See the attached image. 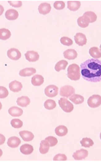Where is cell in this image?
<instances>
[{
    "label": "cell",
    "mask_w": 101,
    "mask_h": 164,
    "mask_svg": "<svg viewBox=\"0 0 101 164\" xmlns=\"http://www.w3.org/2000/svg\"><path fill=\"white\" fill-rule=\"evenodd\" d=\"M83 16H86L88 20H90V22H95L97 20L96 14L93 12V11H86L85 13L83 14Z\"/></svg>",
    "instance_id": "obj_30"
},
{
    "label": "cell",
    "mask_w": 101,
    "mask_h": 164,
    "mask_svg": "<svg viewBox=\"0 0 101 164\" xmlns=\"http://www.w3.org/2000/svg\"><path fill=\"white\" fill-rule=\"evenodd\" d=\"M99 137H100V139H101V133H100V135H99Z\"/></svg>",
    "instance_id": "obj_41"
},
{
    "label": "cell",
    "mask_w": 101,
    "mask_h": 164,
    "mask_svg": "<svg viewBox=\"0 0 101 164\" xmlns=\"http://www.w3.org/2000/svg\"><path fill=\"white\" fill-rule=\"evenodd\" d=\"M88 106L91 108H95L101 105V96L99 94H94L90 96L87 100Z\"/></svg>",
    "instance_id": "obj_5"
},
{
    "label": "cell",
    "mask_w": 101,
    "mask_h": 164,
    "mask_svg": "<svg viewBox=\"0 0 101 164\" xmlns=\"http://www.w3.org/2000/svg\"><path fill=\"white\" fill-rule=\"evenodd\" d=\"M81 69L78 64H71L67 69V76L72 80H78L81 77Z\"/></svg>",
    "instance_id": "obj_2"
},
{
    "label": "cell",
    "mask_w": 101,
    "mask_h": 164,
    "mask_svg": "<svg viewBox=\"0 0 101 164\" xmlns=\"http://www.w3.org/2000/svg\"><path fill=\"white\" fill-rule=\"evenodd\" d=\"M74 40L78 45L83 46L86 43V37L82 33H77L74 36Z\"/></svg>",
    "instance_id": "obj_9"
},
{
    "label": "cell",
    "mask_w": 101,
    "mask_h": 164,
    "mask_svg": "<svg viewBox=\"0 0 101 164\" xmlns=\"http://www.w3.org/2000/svg\"><path fill=\"white\" fill-rule=\"evenodd\" d=\"M80 6H81L80 1H68L67 2V7L70 11H77L79 9Z\"/></svg>",
    "instance_id": "obj_19"
},
{
    "label": "cell",
    "mask_w": 101,
    "mask_h": 164,
    "mask_svg": "<svg viewBox=\"0 0 101 164\" xmlns=\"http://www.w3.org/2000/svg\"><path fill=\"white\" fill-rule=\"evenodd\" d=\"M46 140L49 143L51 147H53V146L56 145L57 143H58V139H56V137H53V136L47 137V138H46Z\"/></svg>",
    "instance_id": "obj_35"
},
{
    "label": "cell",
    "mask_w": 101,
    "mask_h": 164,
    "mask_svg": "<svg viewBox=\"0 0 101 164\" xmlns=\"http://www.w3.org/2000/svg\"><path fill=\"white\" fill-rule=\"evenodd\" d=\"M9 89H11V91L12 92H19L22 89V84L20 81L17 80H13L9 84Z\"/></svg>",
    "instance_id": "obj_15"
},
{
    "label": "cell",
    "mask_w": 101,
    "mask_h": 164,
    "mask_svg": "<svg viewBox=\"0 0 101 164\" xmlns=\"http://www.w3.org/2000/svg\"><path fill=\"white\" fill-rule=\"evenodd\" d=\"M89 53L92 58H95V59H99V57H101V50L97 47H91L89 49Z\"/></svg>",
    "instance_id": "obj_22"
},
{
    "label": "cell",
    "mask_w": 101,
    "mask_h": 164,
    "mask_svg": "<svg viewBox=\"0 0 101 164\" xmlns=\"http://www.w3.org/2000/svg\"><path fill=\"white\" fill-rule=\"evenodd\" d=\"M81 75L84 80L89 82L101 81V61L90 58L80 65Z\"/></svg>",
    "instance_id": "obj_1"
},
{
    "label": "cell",
    "mask_w": 101,
    "mask_h": 164,
    "mask_svg": "<svg viewBox=\"0 0 101 164\" xmlns=\"http://www.w3.org/2000/svg\"><path fill=\"white\" fill-rule=\"evenodd\" d=\"M55 132H56V134L58 136H65L68 133V128L66 126H65V125H59V126H57L56 128Z\"/></svg>",
    "instance_id": "obj_26"
},
{
    "label": "cell",
    "mask_w": 101,
    "mask_h": 164,
    "mask_svg": "<svg viewBox=\"0 0 101 164\" xmlns=\"http://www.w3.org/2000/svg\"><path fill=\"white\" fill-rule=\"evenodd\" d=\"M69 100L75 104H81L84 102V97L80 95V94H75L74 93L72 96H70Z\"/></svg>",
    "instance_id": "obj_25"
},
{
    "label": "cell",
    "mask_w": 101,
    "mask_h": 164,
    "mask_svg": "<svg viewBox=\"0 0 101 164\" xmlns=\"http://www.w3.org/2000/svg\"><path fill=\"white\" fill-rule=\"evenodd\" d=\"M51 10H52V6H51L50 3H47V2H43L38 7L39 13L43 14V15L48 14L51 11Z\"/></svg>",
    "instance_id": "obj_10"
},
{
    "label": "cell",
    "mask_w": 101,
    "mask_h": 164,
    "mask_svg": "<svg viewBox=\"0 0 101 164\" xmlns=\"http://www.w3.org/2000/svg\"><path fill=\"white\" fill-rule=\"evenodd\" d=\"M68 66V62L65 60H61L59 61L55 66V70L56 71H60L61 70H65L66 68V66Z\"/></svg>",
    "instance_id": "obj_29"
},
{
    "label": "cell",
    "mask_w": 101,
    "mask_h": 164,
    "mask_svg": "<svg viewBox=\"0 0 101 164\" xmlns=\"http://www.w3.org/2000/svg\"><path fill=\"white\" fill-rule=\"evenodd\" d=\"M20 138L16 136H12L10 137L9 139H7V145L9 146L10 148H16L20 145Z\"/></svg>",
    "instance_id": "obj_16"
},
{
    "label": "cell",
    "mask_w": 101,
    "mask_h": 164,
    "mask_svg": "<svg viewBox=\"0 0 101 164\" xmlns=\"http://www.w3.org/2000/svg\"><path fill=\"white\" fill-rule=\"evenodd\" d=\"M20 151L23 154L25 155L31 154V153H33V151H34V147L32 145H30V144H23V145L20 147Z\"/></svg>",
    "instance_id": "obj_20"
},
{
    "label": "cell",
    "mask_w": 101,
    "mask_h": 164,
    "mask_svg": "<svg viewBox=\"0 0 101 164\" xmlns=\"http://www.w3.org/2000/svg\"><path fill=\"white\" fill-rule=\"evenodd\" d=\"M59 105L64 112H71L74 110V105L69 100H68L66 98L62 97L61 98H60L59 100Z\"/></svg>",
    "instance_id": "obj_3"
},
{
    "label": "cell",
    "mask_w": 101,
    "mask_h": 164,
    "mask_svg": "<svg viewBox=\"0 0 101 164\" xmlns=\"http://www.w3.org/2000/svg\"><path fill=\"white\" fill-rule=\"evenodd\" d=\"M36 73V69L34 68V67H27V68H24L22 70H20V72H19V75L20 76H30V75H34Z\"/></svg>",
    "instance_id": "obj_13"
},
{
    "label": "cell",
    "mask_w": 101,
    "mask_h": 164,
    "mask_svg": "<svg viewBox=\"0 0 101 164\" xmlns=\"http://www.w3.org/2000/svg\"><path fill=\"white\" fill-rule=\"evenodd\" d=\"M66 160H67L66 155L62 153H58L53 157V161H66Z\"/></svg>",
    "instance_id": "obj_37"
},
{
    "label": "cell",
    "mask_w": 101,
    "mask_h": 164,
    "mask_svg": "<svg viewBox=\"0 0 101 164\" xmlns=\"http://www.w3.org/2000/svg\"><path fill=\"white\" fill-rule=\"evenodd\" d=\"M11 37V32L9 30L2 28L0 29V39L2 40H6V39H9Z\"/></svg>",
    "instance_id": "obj_28"
},
{
    "label": "cell",
    "mask_w": 101,
    "mask_h": 164,
    "mask_svg": "<svg viewBox=\"0 0 101 164\" xmlns=\"http://www.w3.org/2000/svg\"><path fill=\"white\" fill-rule=\"evenodd\" d=\"M5 16H6V18H7V20H14L18 18L19 13H18V11H16V10L8 9V10H7L6 13H5Z\"/></svg>",
    "instance_id": "obj_14"
},
{
    "label": "cell",
    "mask_w": 101,
    "mask_h": 164,
    "mask_svg": "<svg viewBox=\"0 0 101 164\" xmlns=\"http://www.w3.org/2000/svg\"><path fill=\"white\" fill-rule=\"evenodd\" d=\"M45 94L49 98H53L57 96L59 93V88L54 84H50L45 88Z\"/></svg>",
    "instance_id": "obj_6"
},
{
    "label": "cell",
    "mask_w": 101,
    "mask_h": 164,
    "mask_svg": "<svg viewBox=\"0 0 101 164\" xmlns=\"http://www.w3.org/2000/svg\"><path fill=\"white\" fill-rule=\"evenodd\" d=\"M88 156V151L84 149V148H81L79 150H77L76 152H74L73 154V157L75 160H82L85 159L86 157Z\"/></svg>",
    "instance_id": "obj_8"
},
{
    "label": "cell",
    "mask_w": 101,
    "mask_h": 164,
    "mask_svg": "<svg viewBox=\"0 0 101 164\" xmlns=\"http://www.w3.org/2000/svg\"><path fill=\"white\" fill-rule=\"evenodd\" d=\"M19 134L22 138L23 140L26 142L31 141L34 138V134L30 131H28V130H21V131H20Z\"/></svg>",
    "instance_id": "obj_12"
},
{
    "label": "cell",
    "mask_w": 101,
    "mask_h": 164,
    "mask_svg": "<svg viewBox=\"0 0 101 164\" xmlns=\"http://www.w3.org/2000/svg\"><path fill=\"white\" fill-rule=\"evenodd\" d=\"M25 56L26 60L30 62H36L39 59V54H38L37 52H35V51H28V52L25 53Z\"/></svg>",
    "instance_id": "obj_11"
},
{
    "label": "cell",
    "mask_w": 101,
    "mask_h": 164,
    "mask_svg": "<svg viewBox=\"0 0 101 164\" xmlns=\"http://www.w3.org/2000/svg\"><path fill=\"white\" fill-rule=\"evenodd\" d=\"M75 93V89L71 85H65L60 89V95L64 98H69Z\"/></svg>",
    "instance_id": "obj_4"
},
{
    "label": "cell",
    "mask_w": 101,
    "mask_h": 164,
    "mask_svg": "<svg viewBox=\"0 0 101 164\" xmlns=\"http://www.w3.org/2000/svg\"><path fill=\"white\" fill-rule=\"evenodd\" d=\"M7 57H9L10 59L14 60V61H16V60L20 59V57H21V53H20V51L16 48H10L7 50Z\"/></svg>",
    "instance_id": "obj_7"
},
{
    "label": "cell",
    "mask_w": 101,
    "mask_h": 164,
    "mask_svg": "<svg viewBox=\"0 0 101 164\" xmlns=\"http://www.w3.org/2000/svg\"><path fill=\"white\" fill-rule=\"evenodd\" d=\"M11 126H13L16 129L22 127L23 125V121H20V119H12L11 121Z\"/></svg>",
    "instance_id": "obj_33"
},
{
    "label": "cell",
    "mask_w": 101,
    "mask_h": 164,
    "mask_svg": "<svg viewBox=\"0 0 101 164\" xmlns=\"http://www.w3.org/2000/svg\"><path fill=\"white\" fill-rule=\"evenodd\" d=\"M80 144L82 147H85V148H89V147H91L93 144H94V141L92 140L90 138H83L80 141Z\"/></svg>",
    "instance_id": "obj_31"
},
{
    "label": "cell",
    "mask_w": 101,
    "mask_h": 164,
    "mask_svg": "<svg viewBox=\"0 0 101 164\" xmlns=\"http://www.w3.org/2000/svg\"><path fill=\"white\" fill-rule=\"evenodd\" d=\"M49 148H50V144L49 143L44 139V140H42L40 143V147H39V152L42 154H45L47 153L48 151H49Z\"/></svg>",
    "instance_id": "obj_24"
},
{
    "label": "cell",
    "mask_w": 101,
    "mask_h": 164,
    "mask_svg": "<svg viewBox=\"0 0 101 164\" xmlns=\"http://www.w3.org/2000/svg\"><path fill=\"white\" fill-rule=\"evenodd\" d=\"M65 7V3L63 1H56L54 3V7L56 10H62Z\"/></svg>",
    "instance_id": "obj_36"
},
{
    "label": "cell",
    "mask_w": 101,
    "mask_h": 164,
    "mask_svg": "<svg viewBox=\"0 0 101 164\" xmlns=\"http://www.w3.org/2000/svg\"><path fill=\"white\" fill-rule=\"evenodd\" d=\"M31 83L34 86H40L44 83V78L41 75H34L31 79Z\"/></svg>",
    "instance_id": "obj_17"
},
{
    "label": "cell",
    "mask_w": 101,
    "mask_h": 164,
    "mask_svg": "<svg viewBox=\"0 0 101 164\" xmlns=\"http://www.w3.org/2000/svg\"><path fill=\"white\" fill-rule=\"evenodd\" d=\"M8 113L12 116H20L23 114V110L18 107H11L8 109Z\"/></svg>",
    "instance_id": "obj_23"
},
{
    "label": "cell",
    "mask_w": 101,
    "mask_h": 164,
    "mask_svg": "<svg viewBox=\"0 0 101 164\" xmlns=\"http://www.w3.org/2000/svg\"><path fill=\"white\" fill-rule=\"evenodd\" d=\"M64 57L68 60H74L78 57V52L74 49H67L64 52Z\"/></svg>",
    "instance_id": "obj_18"
},
{
    "label": "cell",
    "mask_w": 101,
    "mask_h": 164,
    "mask_svg": "<svg viewBox=\"0 0 101 164\" xmlns=\"http://www.w3.org/2000/svg\"><path fill=\"white\" fill-rule=\"evenodd\" d=\"M90 24V20H88L86 16H80L78 19V25L82 28H86L87 27L88 25Z\"/></svg>",
    "instance_id": "obj_27"
},
{
    "label": "cell",
    "mask_w": 101,
    "mask_h": 164,
    "mask_svg": "<svg viewBox=\"0 0 101 164\" xmlns=\"http://www.w3.org/2000/svg\"><path fill=\"white\" fill-rule=\"evenodd\" d=\"M61 43L62 44H64V45L70 46L73 44V40L70 38H69V37L64 36L61 38Z\"/></svg>",
    "instance_id": "obj_34"
},
{
    "label": "cell",
    "mask_w": 101,
    "mask_h": 164,
    "mask_svg": "<svg viewBox=\"0 0 101 164\" xmlns=\"http://www.w3.org/2000/svg\"><path fill=\"white\" fill-rule=\"evenodd\" d=\"M99 49H100V50H101V44H100V47H99Z\"/></svg>",
    "instance_id": "obj_40"
},
{
    "label": "cell",
    "mask_w": 101,
    "mask_h": 164,
    "mask_svg": "<svg viewBox=\"0 0 101 164\" xmlns=\"http://www.w3.org/2000/svg\"><path fill=\"white\" fill-rule=\"evenodd\" d=\"M8 95L7 89L3 86H0V98H4Z\"/></svg>",
    "instance_id": "obj_38"
},
{
    "label": "cell",
    "mask_w": 101,
    "mask_h": 164,
    "mask_svg": "<svg viewBox=\"0 0 101 164\" xmlns=\"http://www.w3.org/2000/svg\"><path fill=\"white\" fill-rule=\"evenodd\" d=\"M16 102H17V104H18V106H20V107H27L28 105L30 103V99L28 98L27 96H21V97L17 98Z\"/></svg>",
    "instance_id": "obj_21"
},
{
    "label": "cell",
    "mask_w": 101,
    "mask_h": 164,
    "mask_svg": "<svg viewBox=\"0 0 101 164\" xmlns=\"http://www.w3.org/2000/svg\"><path fill=\"white\" fill-rule=\"evenodd\" d=\"M44 107L47 110L54 109L55 107H56V102L54 100H52V99H47L44 102Z\"/></svg>",
    "instance_id": "obj_32"
},
{
    "label": "cell",
    "mask_w": 101,
    "mask_h": 164,
    "mask_svg": "<svg viewBox=\"0 0 101 164\" xmlns=\"http://www.w3.org/2000/svg\"><path fill=\"white\" fill-rule=\"evenodd\" d=\"M8 3H9L11 6L15 7H20L22 6V2L21 1H8Z\"/></svg>",
    "instance_id": "obj_39"
}]
</instances>
